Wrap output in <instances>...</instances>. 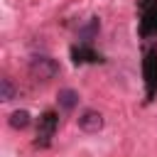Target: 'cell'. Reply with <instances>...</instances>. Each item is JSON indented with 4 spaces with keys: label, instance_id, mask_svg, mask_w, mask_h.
Returning a JSON list of instances; mask_svg holds the SVG:
<instances>
[{
    "label": "cell",
    "instance_id": "1",
    "mask_svg": "<svg viewBox=\"0 0 157 157\" xmlns=\"http://www.w3.org/2000/svg\"><path fill=\"white\" fill-rule=\"evenodd\" d=\"M142 78H145V101H155L157 96V49H145L142 56Z\"/></svg>",
    "mask_w": 157,
    "mask_h": 157
},
{
    "label": "cell",
    "instance_id": "2",
    "mask_svg": "<svg viewBox=\"0 0 157 157\" xmlns=\"http://www.w3.org/2000/svg\"><path fill=\"white\" fill-rule=\"evenodd\" d=\"M140 34H157V0H140Z\"/></svg>",
    "mask_w": 157,
    "mask_h": 157
},
{
    "label": "cell",
    "instance_id": "3",
    "mask_svg": "<svg viewBox=\"0 0 157 157\" xmlns=\"http://www.w3.org/2000/svg\"><path fill=\"white\" fill-rule=\"evenodd\" d=\"M29 74L37 78V81H49L59 74V64L52 59V56H32L29 61Z\"/></svg>",
    "mask_w": 157,
    "mask_h": 157
},
{
    "label": "cell",
    "instance_id": "4",
    "mask_svg": "<svg viewBox=\"0 0 157 157\" xmlns=\"http://www.w3.org/2000/svg\"><path fill=\"white\" fill-rule=\"evenodd\" d=\"M56 125H59L56 113H54V110H47V113L39 118V125H37V140H34V145H37V147H47V145L52 142L54 132H56Z\"/></svg>",
    "mask_w": 157,
    "mask_h": 157
},
{
    "label": "cell",
    "instance_id": "5",
    "mask_svg": "<svg viewBox=\"0 0 157 157\" xmlns=\"http://www.w3.org/2000/svg\"><path fill=\"white\" fill-rule=\"evenodd\" d=\"M71 59H74V64H93V61H103V56H101L98 52H93L88 44H83V42H78L76 47H71Z\"/></svg>",
    "mask_w": 157,
    "mask_h": 157
},
{
    "label": "cell",
    "instance_id": "6",
    "mask_svg": "<svg viewBox=\"0 0 157 157\" xmlns=\"http://www.w3.org/2000/svg\"><path fill=\"white\" fill-rule=\"evenodd\" d=\"M78 128L83 132H98L103 128V115L98 110H83L78 115Z\"/></svg>",
    "mask_w": 157,
    "mask_h": 157
},
{
    "label": "cell",
    "instance_id": "7",
    "mask_svg": "<svg viewBox=\"0 0 157 157\" xmlns=\"http://www.w3.org/2000/svg\"><path fill=\"white\" fill-rule=\"evenodd\" d=\"M56 98H59V105H61L64 110H74L76 103H78V93H76L74 88H61Z\"/></svg>",
    "mask_w": 157,
    "mask_h": 157
},
{
    "label": "cell",
    "instance_id": "8",
    "mask_svg": "<svg viewBox=\"0 0 157 157\" xmlns=\"http://www.w3.org/2000/svg\"><path fill=\"white\" fill-rule=\"evenodd\" d=\"M10 128H15V130H25L29 123H32V118H29V113L27 110H15L12 115H10Z\"/></svg>",
    "mask_w": 157,
    "mask_h": 157
},
{
    "label": "cell",
    "instance_id": "9",
    "mask_svg": "<svg viewBox=\"0 0 157 157\" xmlns=\"http://www.w3.org/2000/svg\"><path fill=\"white\" fill-rule=\"evenodd\" d=\"M96 32H98V20L93 17V20H91L81 32H78V37H81V42H83V44H88V42H91V37H93Z\"/></svg>",
    "mask_w": 157,
    "mask_h": 157
},
{
    "label": "cell",
    "instance_id": "10",
    "mask_svg": "<svg viewBox=\"0 0 157 157\" xmlns=\"http://www.w3.org/2000/svg\"><path fill=\"white\" fill-rule=\"evenodd\" d=\"M0 98L2 101H12L15 98V86L10 78H0Z\"/></svg>",
    "mask_w": 157,
    "mask_h": 157
}]
</instances>
